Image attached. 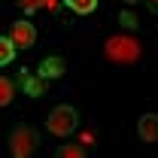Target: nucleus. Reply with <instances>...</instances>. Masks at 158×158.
I'll return each instance as SVG.
<instances>
[{"mask_svg": "<svg viewBox=\"0 0 158 158\" xmlns=\"http://www.w3.org/2000/svg\"><path fill=\"white\" fill-rule=\"evenodd\" d=\"M140 52H143L140 43L128 34H116L103 43V55L116 64H134V61H140Z\"/></svg>", "mask_w": 158, "mask_h": 158, "instance_id": "f257e3e1", "label": "nucleus"}, {"mask_svg": "<svg viewBox=\"0 0 158 158\" xmlns=\"http://www.w3.org/2000/svg\"><path fill=\"white\" fill-rule=\"evenodd\" d=\"M37 146H40L37 128H31V125H15L12 128V134H9V152L15 158H31L37 152Z\"/></svg>", "mask_w": 158, "mask_h": 158, "instance_id": "f03ea898", "label": "nucleus"}, {"mask_svg": "<svg viewBox=\"0 0 158 158\" xmlns=\"http://www.w3.org/2000/svg\"><path fill=\"white\" fill-rule=\"evenodd\" d=\"M46 128H49L55 137H70V134L79 128V116H76V110H73V106H67V103L55 106V110L49 113V118H46Z\"/></svg>", "mask_w": 158, "mask_h": 158, "instance_id": "7ed1b4c3", "label": "nucleus"}, {"mask_svg": "<svg viewBox=\"0 0 158 158\" xmlns=\"http://www.w3.org/2000/svg\"><path fill=\"white\" fill-rule=\"evenodd\" d=\"M9 37L15 40L19 49H31V46L37 43V27H34L31 21H15L12 31H9Z\"/></svg>", "mask_w": 158, "mask_h": 158, "instance_id": "20e7f679", "label": "nucleus"}, {"mask_svg": "<svg viewBox=\"0 0 158 158\" xmlns=\"http://www.w3.org/2000/svg\"><path fill=\"white\" fill-rule=\"evenodd\" d=\"M137 134L143 143H158V113H146L137 122Z\"/></svg>", "mask_w": 158, "mask_h": 158, "instance_id": "39448f33", "label": "nucleus"}, {"mask_svg": "<svg viewBox=\"0 0 158 158\" xmlns=\"http://www.w3.org/2000/svg\"><path fill=\"white\" fill-rule=\"evenodd\" d=\"M64 70H67V61L58 58V55H52V58H46L43 64H40V76H46V79H58V76H64Z\"/></svg>", "mask_w": 158, "mask_h": 158, "instance_id": "423d86ee", "label": "nucleus"}, {"mask_svg": "<svg viewBox=\"0 0 158 158\" xmlns=\"http://www.w3.org/2000/svg\"><path fill=\"white\" fill-rule=\"evenodd\" d=\"M64 3H67V9L76 12V15H91V12L98 9V0H64Z\"/></svg>", "mask_w": 158, "mask_h": 158, "instance_id": "0eeeda50", "label": "nucleus"}, {"mask_svg": "<svg viewBox=\"0 0 158 158\" xmlns=\"http://www.w3.org/2000/svg\"><path fill=\"white\" fill-rule=\"evenodd\" d=\"M21 88H24L31 98H40V94L46 91V76H37V79H27V76H24V79H21Z\"/></svg>", "mask_w": 158, "mask_h": 158, "instance_id": "6e6552de", "label": "nucleus"}, {"mask_svg": "<svg viewBox=\"0 0 158 158\" xmlns=\"http://www.w3.org/2000/svg\"><path fill=\"white\" fill-rule=\"evenodd\" d=\"M15 49H19V46H15V40H12V37H3V40H0V64H9V61L15 58Z\"/></svg>", "mask_w": 158, "mask_h": 158, "instance_id": "1a4fd4ad", "label": "nucleus"}, {"mask_svg": "<svg viewBox=\"0 0 158 158\" xmlns=\"http://www.w3.org/2000/svg\"><path fill=\"white\" fill-rule=\"evenodd\" d=\"M12 94H15V82H12L9 76H3L0 79V103L6 106V103L12 100Z\"/></svg>", "mask_w": 158, "mask_h": 158, "instance_id": "9d476101", "label": "nucleus"}, {"mask_svg": "<svg viewBox=\"0 0 158 158\" xmlns=\"http://www.w3.org/2000/svg\"><path fill=\"white\" fill-rule=\"evenodd\" d=\"M55 155H58V158H82V155H85V149L76 146V143H67V146H58Z\"/></svg>", "mask_w": 158, "mask_h": 158, "instance_id": "9b49d317", "label": "nucleus"}, {"mask_svg": "<svg viewBox=\"0 0 158 158\" xmlns=\"http://www.w3.org/2000/svg\"><path fill=\"white\" fill-rule=\"evenodd\" d=\"M15 3H19L21 12H37L40 6H43V3H49V0H15Z\"/></svg>", "mask_w": 158, "mask_h": 158, "instance_id": "f8f14e48", "label": "nucleus"}, {"mask_svg": "<svg viewBox=\"0 0 158 158\" xmlns=\"http://www.w3.org/2000/svg\"><path fill=\"white\" fill-rule=\"evenodd\" d=\"M149 3H152V6H158V0H149Z\"/></svg>", "mask_w": 158, "mask_h": 158, "instance_id": "ddd939ff", "label": "nucleus"}, {"mask_svg": "<svg viewBox=\"0 0 158 158\" xmlns=\"http://www.w3.org/2000/svg\"><path fill=\"white\" fill-rule=\"evenodd\" d=\"M128 3H137V0H128Z\"/></svg>", "mask_w": 158, "mask_h": 158, "instance_id": "4468645a", "label": "nucleus"}]
</instances>
